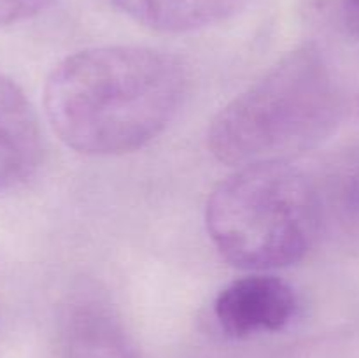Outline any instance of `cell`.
Wrapping results in <instances>:
<instances>
[{
  "label": "cell",
  "mask_w": 359,
  "mask_h": 358,
  "mask_svg": "<svg viewBox=\"0 0 359 358\" xmlns=\"http://www.w3.org/2000/svg\"><path fill=\"white\" fill-rule=\"evenodd\" d=\"M188 74L177 56L140 46H102L63 58L46 81L56 135L77 153L140 150L177 116Z\"/></svg>",
  "instance_id": "obj_1"
},
{
  "label": "cell",
  "mask_w": 359,
  "mask_h": 358,
  "mask_svg": "<svg viewBox=\"0 0 359 358\" xmlns=\"http://www.w3.org/2000/svg\"><path fill=\"white\" fill-rule=\"evenodd\" d=\"M342 111L332 65L318 46L304 44L214 116L207 146L217 160L235 167L290 160L328 139Z\"/></svg>",
  "instance_id": "obj_2"
},
{
  "label": "cell",
  "mask_w": 359,
  "mask_h": 358,
  "mask_svg": "<svg viewBox=\"0 0 359 358\" xmlns=\"http://www.w3.org/2000/svg\"><path fill=\"white\" fill-rule=\"evenodd\" d=\"M325 216L314 179L287 160L238 167L210 193L205 225L231 265L252 272L304 260Z\"/></svg>",
  "instance_id": "obj_3"
},
{
  "label": "cell",
  "mask_w": 359,
  "mask_h": 358,
  "mask_svg": "<svg viewBox=\"0 0 359 358\" xmlns=\"http://www.w3.org/2000/svg\"><path fill=\"white\" fill-rule=\"evenodd\" d=\"M298 302L286 281L270 274H251L224 286L214 302V316L233 339L279 332L291 323Z\"/></svg>",
  "instance_id": "obj_4"
},
{
  "label": "cell",
  "mask_w": 359,
  "mask_h": 358,
  "mask_svg": "<svg viewBox=\"0 0 359 358\" xmlns=\"http://www.w3.org/2000/svg\"><path fill=\"white\" fill-rule=\"evenodd\" d=\"M58 358H146L114 309L91 295L77 297L60 325Z\"/></svg>",
  "instance_id": "obj_5"
},
{
  "label": "cell",
  "mask_w": 359,
  "mask_h": 358,
  "mask_svg": "<svg viewBox=\"0 0 359 358\" xmlns=\"http://www.w3.org/2000/svg\"><path fill=\"white\" fill-rule=\"evenodd\" d=\"M44 154L37 112L25 91L0 72V192L30 181Z\"/></svg>",
  "instance_id": "obj_6"
},
{
  "label": "cell",
  "mask_w": 359,
  "mask_h": 358,
  "mask_svg": "<svg viewBox=\"0 0 359 358\" xmlns=\"http://www.w3.org/2000/svg\"><path fill=\"white\" fill-rule=\"evenodd\" d=\"M244 0H112L137 23L163 32L188 34L221 23L237 13Z\"/></svg>",
  "instance_id": "obj_7"
},
{
  "label": "cell",
  "mask_w": 359,
  "mask_h": 358,
  "mask_svg": "<svg viewBox=\"0 0 359 358\" xmlns=\"http://www.w3.org/2000/svg\"><path fill=\"white\" fill-rule=\"evenodd\" d=\"M323 202L340 227L359 242V147L342 154L328 172Z\"/></svg>",
  "instance_id": "obj_8"
},
{
  "label": "cell",
  "mask_w": 359,
  "mask_h": 358,
  "mask_svg": "<svg viewBox=\"0 0 359 358\" xmlns=\"http://www.w3.org/2000/svg\"><path fill=\"white\" fill-rule=\"evenodd\" d=\"M53 2L55 0H0V27L32 20L51 7Z\"/></svg>",
  "instance_id": "obj_9"
},
{
  "label": "cell",
  "mask_w": 359,
  "mask_h": 358,
  "mask_svg": "<svg viewBox=\"0 0 359 358\" xmlns=\"http://www.w3.org/2000/svg\"><path fill=\"white\" fill-rule=\"evenodd\" d=\"M340 16L351 37L359 42V0H340Z\"/></svg>",
  "instance_id": "obj_10"
}]
</instances>
